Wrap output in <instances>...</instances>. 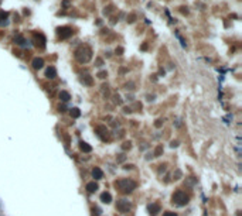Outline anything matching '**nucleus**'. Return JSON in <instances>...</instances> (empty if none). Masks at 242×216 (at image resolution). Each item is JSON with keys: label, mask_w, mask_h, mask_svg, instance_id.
<instances>
[{"label": "nucleus", "mask_w": 242, "mask_h": 216, "mask_svg": "<svg viewBox=\"0 0 242 216\" xmlns=\"http://www.w3.org/2000/svg\"><path fill=\"white\" fill-rule=\"evenodd\" d=\"M115 186H116V189H119V191L123 192V194H130L132 191H135V189H136L137 184H136L133 180L122 178V180H118L116 182H115Z\"/></svg>", "instance_id": "1"}, {"label": "nucleus", "mask_w": 242, "mask_h": 216, "mask_svg": "<svg viewBox=\"0 0 242 216\" xmlns=\"http://www.w3.org/2000/svg\"><path fill=\"white\" fill-rule=\"evenodd\" d=\"M173 203H176L177 206H184L188 203V196L186 195V192L177 191L173 194Z\"/></svg>", "instance_id": "2"}, {"label": "nucleus", "mask_w": 242, "mask_h": 216, "mask_svg": "<svg viewBox=\"0 0 242 216\" xmlns=\"http://www.w3.org/2000/svg\"><path fill=\"white\" fill-rule=\"evenodd\" d=\"M75 58L80 62H88L91 59V50L86 47H81L80 50L75 52Z\"/></svg>", "instance_id": "3"}, {"label": "nucleus", "mask_w": 242, "mask_h": 216, "mask_svg": "<svg viewBox=\"0 0 242 216\" xmlns=\"http://www.w3.org/2000/svg\"><path fill=\"white\" fill-rule=\"evenodd\" d=\"M116 208H118L121 212H123V213H127V212L132 209V205H130V202H129V201H126V199H121V201H118Z\"/></svg>", "instance_id": "4"}, {"label": "nucleus", "mask_w": 242, "mask_h": 216, "mask_svg": "<svg viewBox=\"0 0 242 216\" xmlns=\"http://www.w3.org/2000/svg\"><path fill=\"white\" fill-rule=\"evenodd\" d=\"M58 36L61 38H68V37L72 36V30L68 28V27H62V28H58Z\"/></svg>", "instance_id": "5"}, {"label": "nucleus", "mask_w": 242, "mask_h": 216, "mask_svg": "<svg viewBox=\"0 0 242 216\" xmlns=\"http://www.w3.org/2000/svg\"><path fill=\"white\" fill-rule=\"evenodd\" d=\"M147 211H149L150 216H156L160 212V205H159V203H150V205L147 206Z\"/></svg>", "instance_id": "6"}, {"label": "nucleus", "mask_w": 242, "mask_h": 216, "mask_svg": "<svg viewBox=\"0 0 242 216\" xmlns=\"http://www.w3.org/2000/svg\"><path fill=\"white\" fill-rule=\"evenodd\" d=\"M96 131H98V136H99L102 140H105V139L108 137V130H106L105 126H98V127H96Z\"/></svg>", "instance_id": "7"}, {"label": "nucleus", "mask_w": 242, "mask_h": 216, "mask_svg": "<svg viewBox=\"0 0 242 216\" xmlns=\"http://www.w3.org/2000/svg\"><path fill=\"white\" fill-rule=\"evenodd\" d=\"M92 177H93L95 180H102V178H103V171H102L99 167H95V168L92 170Z\"/></svg>", "instance_id": "8"}, {"label": "nucleus", "mask_w": 242, "mask_h": 216, "mask_svg": "<svg viewBox=\"0 0 242 216\" xmlns=\"http://www.w3.org/2000/svg\"><path fill=\"white\" fill-rule=\"evenodd\" d=\"M101 201H102L103 203H111V202H112V195H111L109 192H102V194H101Z\"/></svg>", "instance_id": "9"}, {"label": "nucleus", "mask_w": 242, "mask_h": 216, "mask_svg": "<svg viewBox=\"0 0 242 216\" xmlns=\"http://www.w3.org/2000/svg\"><path fill=\"white\" fill-rule=\"evenodd\" d=\"M45 76H47V78H50V79H54V78L57 76V71H55V68H54V67L47 68V71H45Z\"/></svg>", "instance_id": "10"}, {"label": "nucleus", "mask_w": 242, "mask_h": 216, "mask_svg": "<svg viewBox=\"0 0 242 216\" xmlns=\"http://www.w3.org/2000/svg\"><path fill=\"white\" fill-rule=\"evenodd\" d=\"M96 189H98V184H96V182H88V184H86V191H88L89 194H93Z\"/></svg>", "instance_id": "11"}, {"label": "nucleus", "mask_w": 242, "mask_h": 216, "mask_svg": "<svg viewBox=\"0 0 242 216\" xmlns=\"http://www.w3.org/2000/svg\"><path fill=\"white\" fill-rule=\"evenodd\" d=\"M42 65H44V61L41 58H34L33 59V68L34 69H40V68H42Z\"/></svg>", "instance_id": "12"}, {"label": "nucleus", "mask_w": 242, "mask_h": 216, "mask_svg": "<svg viewBox=\"0 0 242 216\" xmlns=\"http://www.w3.org/2000/svg\"><path fill=\"white\" fill-rule=\"evenodd\" d=\"M80 148H81V151H84V153H91V151H92V147L88 143H85V141H81L80 143Z\"/></svg>", "instance_id": "13"}, {"label": "nucleus", "mask_w": 242, "mask_h": 216, "mask_svg": "<svg viewBox=\"0 0 242 216\" xmlns=\"http://www.w3.org/2000/svg\"><path fill=\"white\" fill-rule=\"evenodd\" d=\"M60 99H61L62 102H68V100L71 99V95H70L67 90H61V92H60Z\"/></svg>", "instance_id": "14"}, {"label": "nucleus", "mask_w": 242, "mask_h": 216, "mask_svg": "<svg viewBox=\"0 0 242 216\" xmlns=\"http://www.w3.org/2000/svg\"><path fill=\"white\" fill-rule=\"evenodd\" d=\"M82 82H84L85 85H89V86L93 83V81H92L91 75H84V76H82Z\"/></svg>", "instance_id": "15"}, {"label": "nucleus", "mask_w": 242, "mask_h": 216, "mask_svg": "<svg viewBox=\"0 0 242 216\" xmlns=\"http://www.w3.org/2000/svg\"><path fill=\"white\" fill-rule=\"evenodd\" d=\"M71 116H72V117H75V119H77V117H80V116H81V112H80V109H78V108H74V109H71Z\"/></svg>", "instance_id": "16"}, {"label": "nucleus", "mask_w": 242, "mask_h": 216, "mask_svg": "<svg viewBox=\"0 0 242 216\" xmlns=\"http://www.w3.org/2000/svg\"><path fill=\"white\" fill-rule=\"evenodd\" d=\"M161 153H163V147H161V145L156 147V150H154V155H156V157H160Z\"/></svg>", "instance_id": "17"}, {"label": "nucleus", "mask_w": 242, "mask_h": 216, "mask_svg": "<svg viewBox=\"0 0 242 216\" xmlns=\"http://www.w3.org/2000/svg\"><path fill=\"white\" fill-rule=\"evenodd\" d=\"M14 41H16V42H17L19 45H21V44L24 42V38H23V37H20V36H17V37H16V40H14Z\"/></svg>", "instance_id": "18"}, {"label": "nucleus", "mask_w": 242, "mask_h": 216, "mask_svg": "<svg viewBox=\"0 0 242 216\" xmlns=\"http://www.w3.org/2000/svg\"><path fill=\"white\" fill-rule=\"evenodd\" d=\"M130 147H132L130 141H126V143H123V145H122V148H123V150H127V148H130Z\"/></svg>", "instance_id": "19"}, {"label": "nucleus", "mask_w": 242, "mask_h": 216, "mask_svg": "<svg viewBox=\"0 0 242 216\" xmlns=\"http://www.w3.org/2000/svg\"><path fill=\"white\" fill-rule=\"evenodd\" d=\"M105 76H106V72H105V71H102V72H99V73H98V78H101V79H103Z\"/></svg>", "instance_id": "20"}, {"label": "nucleus", "mask_w": 242, "mask_h": 216, "mask_svg": "<svg viewBox=\"0 0 242 216\" xmlns=\"http://www.w3.org/2000/svg\"><path fill=\"white\" fill-rule=\"evenodd\" d=\"M163 216H177V215H176L174 212H164V213H163Z\"/></svg>", "instance_id": "21"}, {"label": "nucleus", "mask_w": 242, "mask_h": 216, "mask_svg": "<svg viewBox=\"0 0 242 216\" xmlns=\"http://www.w3.org/2000/svg\"><path fill=\"white\" fill-rule=\"evenodd\" d=\"M125 158H126V157H125L123 154H121V155L118 157V161H119V162H122V161H125Z\"/></svg>", "instance_id": "22"}, {"label": "nucleus", "mask_w": 242, "mask_h": 216, "mask_svg": "<svg viewBox=\"0 0 242 216\" xmlns=\"http://www.w3.org/2000/svg\"><path fill=\"white\" fill-rule=\"evenodd\" d=\"M122 52H123V48H116V54L118 55H121Z\"/></svg>", "instance_id": "23"}, {"label": "nucleus", "mask_w": 242, "mask_h": 216, "mask_svg": "<svg viewBox=\"0 0 242 216\" xmlns=\"http://www.w3.org/2000/svg\"><path fill=\"white\" fill-rule=\"evenodd\" d=\"M161 126V120H157V122H156V127H160Z\"/></svg>", "instance_id": "24"}, {"label": "nucleus", "mask_w": 242, "mask_h": 216, "mask_svg": "<svg viewBox=\"0 0 242 216\" xmlns=\"http://www.w3.org/2000/svg\"><path fill=\"white\" fill-rule=\"evenodd\" d=\"M177 145H178V141H173L171 143V147H177Z\"/></svg>", "instance_id": "25"}]
</instances>
